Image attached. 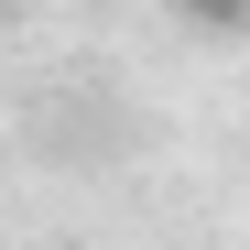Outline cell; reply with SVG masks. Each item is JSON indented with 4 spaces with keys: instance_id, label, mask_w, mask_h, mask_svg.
I'll return each mask as SVG.
<instances>
[{
    "instance_id": "6da1fadb",
    "label": "cell",
    "mask_w": 250,
    "mask_h": 250,
    "mask_svg": "<svg viewBox=\"0 0 250 250\" xmlns=\"http://www.w3.org/2000/svg\"><path fill=\"white\" fill-rule=\"evenodd\" d=\"M174 22H196V33H250V0H174Z\"/></svg>"
}]
</instances>
